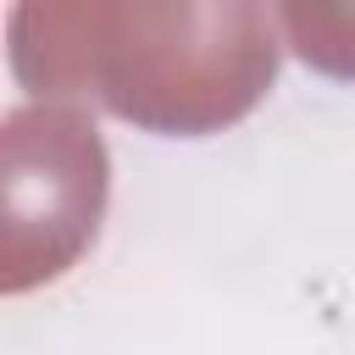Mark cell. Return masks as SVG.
I'll return each mask as SVG.
<instances>
[{
  "mask_svg": "<svg viewBox=\"0 0 355 355\" xmlns=\"http://www.w3.org/2000/svg\"><path fill=\"white\" fill-rule=\"evenodd\" d=\"M11 67L44 100H94L155 133L239 122L277 72V17L244 0H33Z\"/></svg>",
  "mask_w": 355,
  "mask_h": 355,
  "instance_id": "1",
  "label": "cell"
},
{
  "mask_svg": "<svg viewBox=\"0 0 355 355\" xmlns=\"http://www.w3.org/2000/svg\"><path fill=\"white\" fill-rule=\"evenodd\" d=\"M0 288L22 294L61 277L105 211V144L78 105H17L0 133Z\"/></svg>",
  "mask_w": 355,
  "mask_h": 355,
  "instance_id": "2",
  "label": "cell"
},
{
  "mask_svg": "<svg viewBox=\"0 0 355 355\" xmlns=\"http://www.w3.org/2000/svg\"><path fill=\"white\" fill-rule=\"evenodd\" d=\"M272 17L311 67L355 78V6H277Z\"/></svg>",
  "mask_w": 355,
  "mask_h": 355,
  "instance_id": "3",
  "label": "cell"
}]
</instances>
